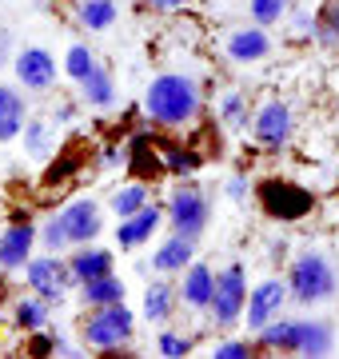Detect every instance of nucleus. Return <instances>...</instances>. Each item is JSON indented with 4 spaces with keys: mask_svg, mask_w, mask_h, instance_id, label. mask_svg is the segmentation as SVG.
Returning a JSON list of instances; mask_svg holds the SVG:
<instances>
[{
    "mask_svg": "<svg viewBox=\"0 0 339 359\" xmlns=\"http://www.w3.org/2000/svg\"><path fill=\"white\" fill-rule=\"evenodd\" d=\"M92 68H96V56H92L88 44H72V48L64 52V72H68L72 80H76V84H80L84 76H88Z\"/></svg>",
    "mask_w": 339,
    "mask_h": 359,
    "instance_id": "nucleus-30",
    "label": "nucleus"
},
{
    "mask_svg": "<svg viewBox=\"0 0 339 359\" xmlns=\"http://www.w3.org/2000/svg\"><path fill=\"white\" fill-rule=\"evenodd\" d=\"M144 204H148V184H128V188H120V192L112 196V212H116L120 219L132 216V212H140Z\"/></svg>",
    "mask_w": 339,
    "mask_h": 359,
    "instance_id": "nucleus-29",
    "label": "nucleus"
},
{
    "mask_svg": "<svg viewBox=\"0 0 339 359\" xmlns=\"http://www.w3.org/2000/svg\"><path fill=\"white\" fill-rule=\"evenodd\" d=\"M148 8H156V13H176V8H184L188 0H144Z\"/></svg>",
    "mask_w": 339,
    "mask_h": 359,
    "instance_id": "nucleus-38",
    "label": "nucleus"
},
{
    "mask_svg": "<svg viewBox=\"0 0 339 359\" xmlns=\"http://www.w3.org/2000/svg\"><path fill=\"white\" fill-rule=\"evenodd\" d=\"M156 351L160 355H168V359H184L188 351H192V339H188V335H176V332H160Z\"/></svg>",
    "mask_w": 339,
    "mask_h": 359,
    "instance_id": "nucleus-34",
    "label": "nucleus"
},
{
    "mask_svg": "<svg viewBox=\"0 0 339 359\" xmlns=\"http://www.w3.org/2000/svg\"><path fill=\"white\" fill-rule=\"evenodd\" d=\"M68 268H72L76 283L100 280V276H112V252H104V248H92V244H80V248H72Z\"/></svg>",
    "mask_w": 339,
    "mask_h": 359,
    "instance_id": "nucleus-18",
    "label": "nucleus"
},
{
    "mask_svg": "<svg viewBox=\"0 0 339 359\" xmlns=\"http://www.w3.org/2000/svg\"><path fill=\"white\" fill-rule=\"evenodd\" d=\"M291 299V292H287V280H263V283H256L248 292V327L251 332H260V327H268V323L284 311V304Z\"/></svg>",
    "mask_w": 339,
    "mask_h": 359,
    "instance_id": "nucleus-9",
    "label": "nucleus"
},
{
    "mask_svg": "<svg viewBox=\"0 0 339 359\" xmlns=\"http://www.w3.org/2000/svg\"><path fill=\"white\" fill-rule=\"evenodd\" d=\"M248 355H251L248 339H228V344L216 347V359H248Z\"/></svg>",
    "mask_w": 339,
    "mask_h": 359,
    "instance_id": "nucleus-35",
    "label": "nucleus"
},
{
    "mask_svg": "<svg viewBox=\"0 0 339 359\" xmlns=\"http://www.w3.org/2000/svg\"><path fill=\"white\" fill-rule=\"evenodd\" d=\"M48 299L44 295H25L20 304L13 308V320H16V327H25V332H44V323H48Z\"/></svg>",
    "mask_w": 339,
    "mask_h": 359,
    "instance_id": "nucleus-24",
    "label": "nucleus"
},
{
    "mask_svg": "<svg viewBox=\"0 0 339 359\" xmlns=\"http://www.w3.org/2000/svg\"><path fill=\"white\" fill-rule=\"evenodd\" d=\"M192 252H196V240H188V236H180V231H172L168 240L156 248V256H152V268H156L160 276L184 271L188 264H192Z\"/></svg>",
    "mask_w": 339,
    "mask_h": 359,
    "instance_id": "nucleus-19",
    "label": "nucleus"
},
{
    "mask_svg": "<svg viewBox=\"0 0 339 359\" xmlns=\"http://www.w3.org/2000/svg\"><path fill=\"white\" fill-rule=\"evenodd\" d=\"M260 344L272 347V351H296V320H279L275 316L268 327H260Z\"/></svg>",
    "mask_w": 339,
    "mask_h": 359,
    "instance_id": "nucleus-26",
    "label": "nucleus"
},
{
    "mask_svg": "<svg viewBox=\"0 0 339 359\" xmlns=\"http://www.w3.org/2000/svg\"><path fill=\"white\" fill-rule=\"evenodd\" d=\"M144 112L164 128H184L200 116V88L184 72H164L144 92Z\"/></svg>",
    "mask_w": 339,
    "mask_h": 359,
    "instance_id": "nucleus-1",
    "label": "nucleus"
},
{
    "mask_svg": "<svg viewBox=\"0 0 339 359\" xmlns=\"http://www.w3.org/2000/svg\"><path fill=\"white\" fill-rule=\"evenodd\" d=\"M80 100L88 104V108H112L116 104V80L108 68H92L88 76L80 80Z\"/></svg>",
    "mask_w": 339,
    "mask_h": 359,
    "instance_id": "nucleus-21",
    "label": "nucleus"
},
{
    "mask_svg": "<svg viewBox=\"0 0 339 359\" xmlns=\"http://www.w3.org/2000/svg\"><path fill=\"white\" fill-rule=\"evenodd\" d=\"M28 124V100L16 88L0 84V144H13L16 136H25Z\"/></svg>",
    "mask_w": 339,
    "mask_h": 359,
    "instance_id": "nucleus-17",
    "label": "nucleus"
},
{
    "mask_svg": "<svg viewBox=\"0 0 339 359\" xmlns=\"http://www.w3.org/2000/svg\"><path fill=\"white\" fill-rule=\"evenodd\" d=\"M312 36L319 40L324 48H335V44H339V0H324V4H319Z\"/></svg>",
    "mask_w": 339,
    "mask_h": 359,
    "instance_id": "nucleus-25",
    "label": "nucleus"
},
{
    "mask_svg": "<svg viewBox=\"0 0 339 359\" xmlns=\"http://www.w3.org/2000/svg\"><path fill=\"white\" fill-rule=\"evenodd\" d=\"M60 224H64L72 248L92 244L104 231V219H100V204L96 200H72V204H64L60 208Z\"/></svg>",
    "mask_w": 339,
    "mask_h": 359,
    "instance_id": "nucleus-11",
    "label": "nucleus"
},
{
    "mask_svg": "<svg viewBox=\"0 0 339 359\" xmlns=\"http://www.w3.org/2000/svg\"><path fill=\"white\" fill-rule=\"evenodd\" d=\"M244 311H248V271L240 268V264H228L216 276V295H212L208 316L216 327H232Z\"/></svg>",
    "mask_w": 339,
    "mask_h": 359,
    "instance_id": "nucleus-6",
    "label": "nucleus"
},
{
    "mask_svg": "<svg viewBox=\"0 0 339 359\" xmlns=\"http://www.w3.org/2000/svg\"><path fill=\"white\" fill-rule=\"evenodd\" d=\"M291 128H296V116H291V108H287L284 100H268L260 112L251 116V136H256V144L272 148V152L287 148Z\"/></svg>",
    "mask_w": 339,
    "mask_h": 359,
    "instance_id": "nucleus-8",
    "label": "nucleus"
},
{
    "mask_svg": "<svg viewBox=\"0 0 339 359\" xmlns=\"http://www.w3.org/2000/svg\"><path fill=\"white\" fill-rule=\"evenodd\" d=\"M248 13L256 25L272 28L279 25V20H287V13H291V0H248Z\"/></svg>",
    "mask_w": 339,
    "mask_h": 359,
    "instance_id": "nucleus-27",
    "label": "nucleus"
},
{
    "mask_svg": "<svg viewBox=\"0 0 339 359\" xmlns=\"http://www.w3.org/2000/svg\"><path fill=\"white\" fill-rule=\"evenodd\" d=\"M13 32H8V28H0V68H8L13 65Z\"/></svg>",
    "mask_w": 339,
    "mask_h": 359,
    "instance_id": "nucleus-37",
    "label": "nucleus"
},
{
    "mask_svg": "<svg viewBox=\"0 0 339 359\" xmlns=\"http://www.w3.org/2000/svg\"><path fill=\"white\" fill-rule=\"evenodd\" d=\"M100 164H104V168H116V164H120V152H116V148H104V152H100Z\"/></svg>",
    "mask_w": 339,
    "mask_h": 359,
    "instance_id": "nucleus-40",
    "label": "nucleus"
},
{
    "mask_svg": "<svg viewBox=\"0 0 339 359\" xmlns=\"http://www.w3.org/2000/svg\"><path fill=\"white\" fill-rule=\"evenodd\" d=\"M164 168H168V172H176V176H188V172H196V168H200V156L172 144V148H164Z\"/></svg>",
    "mask_w": 339,
    "mask_h": 359,
    "instance_id": "nucleus-33",
    "label": "nucleus"
},
{
    "mask_svg": "<svg viewBox=\"0 0 339 359\" xmlns=\"http://www.w3.org/2000/svg\"><path fill=\"white\" fill-rule=\"evenodd\" d=\"M76 16H80V25L88 28V32H104V28L116 25L120 8H116V0H80Z\"/></svg>",
    "mask_w": 339,
    "mask_h": 359,
    "instance_id": "nucleus-23",
    "label": "nucleus"
},
{
    "mask_svg": "<svg viewBox=\"0 0 339 359\" xmlns=\"http://www.w3.org/2000/svg\"><path fill=\"white\" fill-rule=\"evenodd\" d=\"M56 124H68V120H72V116H76V104H68V100H60L56 104Z\"/></svg>",
    "mask_w": 339,
    "mask_h": 359,
    "instance_id": "nucleus-39",
    "label": "nucleus"
},
{
    "mask_svg": "<svg viewBox=\"0 0 339 359\" xmlns=\"http://www.w3.org/2000/svg\"><path fill=\"white\" fill-rule=\"evenodd\" d=\"M13 72L20 80V88L48 92L56 84V56L48 48H20L13 56Z\"/></svg>",
    "mask_w": 339,
    "mask_h": 359,
    "instance_id": "nucleus-10",
    "label": "nucleus"
},
{
    "mask_svg": "<svg viewBox=\"0 0 339 359\" xmlns=\"http://www.w3.org/2000/svg\"><path fill=\"white\" fill-rule=\"evenodd\" d=\"M168 219V212L164 208H156V204H144L140 212H132V216H124L116 224V244L120 248H140V244H148L152 236L160 231V224Z\"/></svg>",
    "mask_w": 339,
    "mask_h": 359,
    "instance_id": "nucleus-14",
    "label": "nucleus"
},
{
    "mask_svg": "<svg viewBox=\"0 0 339 359\" xmlns=\"http://www.w3.org/2000/svg\"><path fill=\"white\" fill-rule=\"evenodd\" d=\"M212 295H216V271H212L208 264H188L184 283H180V299L192 311H208Z\"/></svg>",
    "mask_w": 339,
    "mask_h": 359,
    "instance_id": "nucleus-16",
    "label": "nucleus"
},
{
    "mask_svg": "<svg viewBox=\"0 0 339 359\" xmlns=\"http://www.w3.org/2000/svg\"><path fill=\"white\" fill-rule=\"evenodd\" d=\"M260 204L272 219H300L312 212V192H303L287 180H263L260 184Z\"/></svg>",
    "mask_w": 339,
    "mask_h": 359,
    "instance_id": "nucleus-7",
    "label": "nucleus"
},
{
    "mask_svg": "<svg viewBox=\"0 0 339 359\" xmlns=\"http://www.w3.org/2000/svg\"><path fill=\"white\" fill-rule=\"evenodd\" d=\"M80 299L84 308H108V304H124V280L116 276H100V280H88L80 283Z\"/></svg>",
    "mask_w": 339,
    "mask_h": 359,
    "instance_id": "nucleus-22",
    "label": "nucleus"
},
{
    "mask_svg": "<svg viewBox=\"0 0 339 359\" xmlns=\"http://www.w3.org/2000/svg\"><path fill=\"white\" fill-rule=\"evenodd\" d=\"M223 52L232 65H256L263 56H272V36L263 32V25H244V28H232L223 36Z\"/></svg>",
    "mask_w": 339,
    "mask_h": 359,
    "instance_id": "nucleus-12",
    "label": "nucleus"
},
{
    "mask_svg": "<svg viewBox=\"0 0 339 359\" xmlns=\"http://www.w3.org/2000/svg\"><path fill=\"white\" fill-rule=\"evenodd\" d=\"M287 292H291V299L303 304V308L327 304V299L339 292L335 264H331L319 248H303L300 256L291 259V268H287Z\"/></svg>",
    "mask_w": 339,
    "mask_h": 359,
    "instance_id": "nucleus-2",
    "label": "nucleus"
},
{
    "mask_svg": "<svg viewBox=\"0 0 339 359\" xmlns=\"http://www.w3.org/2000/svg\"><path fill=\"white\" fill-rule=\"evenodd\" d=\"M220 120L228 128H248V96H244V92H223Z\"/></svg>",
    "mask_w": 339,
    "mask_h": 359,
    "instance_id": "nucleus-28",
    "label": "nucleus"
},
{
    "mask_svg": "<svg viewBox=\"0 0 339 359\" xmlns=\"http://www.w3.org/2000/svg\"><path fill=\"white\" fill-rule=\"evenodd\" d=\"M335 347V332L324 320H296V351L291 355H307V359H324Z\"/></svg>",
    "mask_w": 339,
    "mask_h": 359,
    "instance_id": "nucleus-15",
    "label": "nucleus"
},
{
    "mask_svg": "<svg viewBox=\"0 0 339 359\" xmlns=\"http://www.w3.org/2000/svg\"><path fill=\"white\" fill-rule=\"evenodd\" d=\"M40 248H44V252H64V248H72L64 224H60V212L44 219V228H40Z\"/></svg>",
    "mask_w": 339,
    "mask_h": 359,
    "instance_id": "nucleus-32",
    "label": "nucleus"
},
{
    "mask_svg": "<svg viewBox=\"0 0 339 359\" xmlns=\"http://www.w3.org/2000/svg\"><path fill=\"white\" fill-rule=\"evenodd\" d=\"M223 192H228V200H232V204H244V200H248V180L232 176L228 184H223Z\"/></svg>",
    "mask_w": 339,
    "mask_h": 359,
    "instance_id": "nucleus-36",
    "label": "nucleus"
},
{
    "mask_svg": "<svg viewBox=\"0 0 339 359\" xmlns=\"http://www.w3.org/2000/svg\"><path fill=\"white\" fill-rule=\"evenodd\" d=\"M168 224L172 231H180L188 240H200L204 228H208V216H212V204H208V192L196 188V184H180L168 200Z\"/></svg>",
    "mask_w": 339,
    "mask_h": 359,
    "instance_id": "nucleus-5",
    "label": "nucleus"
},
{
    "mask_svg": "<svg viewBox=\"0 0 339 359\" xmlns=\"http://www.w3.org/2000/svg\"><path fill=\"white\" fill-rule=\"evenodd\" d=\"M136 332V316H132L124 304H108V308H92V316L84 320V344L100 347V351H112V347H124Z\"/></svg>",
    "mask_w": 339,
    "mask_h": 359,
    "instance_id": "nucleus-3",
    "label": "nucleus"
},
{
    "mask_svg": "<svg viewBox=\"0 0 339 359\" xmlns=\"http://www.w3.org/2000/svg\"><path fill=\"white\" fill-rule=\"evenodd\" d=\"M176 287L168 280H152L144 287V320L148 323H168L172 311H176Z\"/></svg>",
    "mask_w": 339,
    "mask_h": 359,
    "instance_id": "nucleus-20",
    "label": "nucleus"
},
{
    "mask_svg": "<svg viewBox=\"0 0 339 359\" xmlns=\"http://www.w3.org/2000/svg\"><path fill=\"white\" fill-rule=\"evenodd\" d=\"M53 148V128L48 124H25V152L32 160H44Z\"/></svg>",
    "mask_w": 339,
    "mask_h": 359,
    "instance_id": "nucleus-31",
    "label": "nucleus"
},
{
    "mask_svg": "<svg viewBox=\"0 0 339 359\" xmlns=\"http://www.w3.org/2000/svg\"><path fill=\"white\" fill-rule=\"evenodd\" d=\"M36 240H40L36 224H28V219L8 224V228L0 231V268H4V271L25 268L28 259H32V244H36Z\"/></svg>",
    "mask_w": 339,
    "mask_h": 359,
    "instance_id": "nucleus-13",
    "label": "nucleus"
},
{
    "mask_svg": "<svg viewBox=\"0 0 339 359\" xmlns=\"http://www.w3.org/2000/svg\"><path fill=\"white\" fill-rule=\"evenodd\" d=\"M25 280L28 287L36 295H44L48 304H60L68 295V287H80L76 276H72V268H68V259L60 256V252H44V256H32L25 264Z\"/></svg>",
    "mask_w": 339,
    "mask_h": 359,
    "instance_id": "nucleus-4",
    "label": "nucleus"
}]
</instances>
